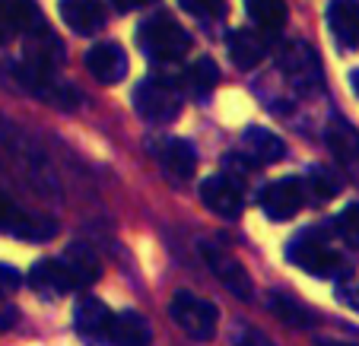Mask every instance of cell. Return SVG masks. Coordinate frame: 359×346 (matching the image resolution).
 Listing matches in <instances>:
<instances>
[{
  "mask_svg": "<svg viewBox=\"0 0 359 346\" xmlns=\"http://www.w3.org/2000/svg\"><path fill=\"white\" fill-rule=\"evenodd\" d=\"M137 41L153 61H182L191 51V35L172 20L169 13H156L140 22L137 29Z\"/></svg>",
  "mask_w": 359,
  "mask_h": 346,
  "instance_id": "1",
  "label": "cell"
},
{
  "mask_svg": "<svg viewBox=\"0 0 359 346\" xmlns=\"http://www.w3.org/2000/svg\"><path fill=\"white\" fill-rule=\"evenodd\" d=\"M134 109L140 111L143 121L149 124H169L182 111V95L172 86V80H140L134 89Z\"/></svg>",
  "mask_w": 359,
  "mask_h": 346,
  "instance_id": "2",
  "label": "cell"
},
{
  "mask_svg": "<svg viewBox=\"0 0 359 346\" xmlns=\"http://www.w3.org/2000/svg\"><path fill=\"white\" fill-rule=\"evenodd\" d=\"M169 314L191 340L207 343V340H213V333H217V321H219L217 305L207 302V299H201V296H194V292H188V289L175 292Z\"/></svg>",
  "mask_w": 359,
  "mask_h": 346,
  "instance_id": "3",
  "label": "cell"
},
{
  "mask_svg": "<svg viewBox=\"0 0 359 346\" xmlns=\"http://www.w3.org/2000/svg\"><path fill=\"white\" fill-rule=\"evenodd\" d=\"M201 258L207 261L210 273L232 292V296H238L242 302L251 299V289H255V286H251L248 270H245V267L238 264L229 251H226L223 244H219V242H201Z\"/></svg>",
  "mask_w": 359,
  "mask_h": 346,
  "instance_id": "4",
  "label": "cell"
},
{
  "mask_svg": "<svg viewBox=\"0 0 359 346\" xmlns=\"http://www.w3.org/2000/svg\"><path fill=\"white\" fill-rule=\"evenodd\" d=\"M290 261L296 267H302L305 273L312 277H334L340 270V254L334 248H327L321 238L315 235H299L296 242L290 244Z\"/></svg>",
  "mask_w": 359,
  "mask_h": 346,
  "instance_id": "5",
  "label": "cell"
},
{
  "mask_svg": "<svg viewBox=\"0 0 359 346\" xmlns=\"http://www.w3.org/2000/svg\"><path fill=\"white\" fill-rule=\"evenodd\" d=\"M302 204H305V184L299 178H280V181H271L261 191V207H264V213L273 223L292 219L302 210Z\"/></svg>",
  "mask_w": 359,
  "mask_h": 346,
  "instance_id": "6",
  "label": "cell"
},
{
  "mask_svg": "<svg viewBox=\"0 0 359 346\" xmlns=\"http://www.w3.org/2000/svg\"><path fill=\"white\" fill-rule=\"evenodd\" d=\"M0 232H13L22 242H48V238L57 232V226L45 216H32V213H22L13 200L0 197Z\"/></svg>",
  "mask_w": 359,
  "mask_h": 346,
  "instance_id": "7",
  "label": "cell"
},
{
  "mask_svg": "<svg viewBox=\"0 0 359 346\" xmlns=\"http://www.w3.org/2000/svg\"><path fill=\"white\" fill-rule=\"evenodd\" d=\"M111 318L115 314L109 312V305L99 299H83L74 312V327L89 346H105L111 333Z\"/></svg>",
  "mask_w": 359,
  "mask_h": 346,
  "instance_id": "8",
  "label": "cell"
},
{
  "mask_svg": "<svg viewBox=\"0 0 359 346\" xmlns=\"http://www.w3.org/2000/svg\"><path fill=\"white\" fill-rule=\"evenodd\" d=\"M201 200L207 204V210H213L217 216L226 219H236L242 213V188H238L236 178H226V175H213L201 184Z\"/></svg>",
  "mask_w": 359,
  "mask_h": 346,
  "instance_id": "9",
  "label": "cell"
},
{
  "mask_svg": "<svg viewBox=\"0 0 359 346\" xmlns=\"http://www.w3.org/2000/svg\"><path fill=\"white\" fill-rule=\"evenodd\" d=\"M29 286L39 292L41 299H64L70 289H76L70 270L61 261H39V264L29 270Z\"/></svg>",
  "mask_w": 359,
  "mask_h": 346,
  "instance_id": "10",
  "label": "cell"
},
{
  "mask_svg": "<svg viewBox=\"0 0 359 346\" xmlns=\"http://www.w3.org/2000/svg\"><path fill=\"white\" fill-rule=\"evenodd\" d=\"M86 70L99 83H118L128 70V57H124L121 45L115 41H99L86 51Z\"/></svg>",
  "mask_w": 359,
  "mask_h": 346,
  "instance_id": "11",
  "label": "cell"
},
{
  "mask_svg": "<svg viewBox=\"0 0 359 346\" xmlns=\"http://www.w3.org/2000/svg\"><path fill=\"white\" fill-rule=\"evenodd\" d=\"M327 29L340 48L359 45V0H327Z\"/></svg>",
  "mask_w": 359,
  "mask_h": 346,
  "instance_id": "12",
  "label": "cell"
},
{
  "mask_svg": "<svg viewBox=\"0 0 359 346\" xmlns=\"http://www.w3.org/2000/svg\"><path fill=\"white\" fill-rule=\"evenodd\" d=\"M57 10H61V20L80 35H93L105 26V7L99 0H61Z\"/></svg>",
  "mask_w": 359,
  "mask_h": 346,
  "instance_id": "13",
  "label": "cell"
},
{
  "mask_svg": "<svg viewBox=\"0 0 359 346\" xmlns=\"http://www.w3.org/2000/svg\"><path fill=\"white\" fill-rule=\"evenodd\" d=\"M280 67H283V74L290 76L299 89H309V86H318L321 83L318 57H315L312 48H305V45H290V51H286Z\"/></svg>",
  "mask_w": 359,
  "mask_h": 346,
  "instance_id": "14",
  "label": "cell"
},
{
  "mask_svg": "<svg viewBox=\"0 0 359 346\" xmlns=\"http://www.w3.org/2000/svg\"><path fill=\"white\" fill-rule=\"evenodd\" d=\"M159 162L178 181H188L197 172V153L188 140H165L159 143Z\"/></svg>",
  "mask_w": 359,
  "mask_h": 346,
  "instance_id": "15",
  "label": "cell"
},
{
  "mask_svg": "<svg viewBox=\"0 0 359 346\" xmlns=\"http://www.w3.org/2000/svg\"><path fill=\"white\" fill-rule=\"evenodd\" d=\"M245 153H248V159L255 165H271L286 156V143L273 130L251 127V130H245Z\"/></svg>",
  "mask_w": 359,
  "mask_h": 346,
  "instance_id": "16",
  "label": "cell"
},
{
  "mask_svg": "<svg viewBox=\"0 0 359 346\" xmlns=\"http://www.w3.org/2000/svg\"><path fill=\"white\" fill-rule=\"evenodd\" d=\"M226 48H229V57L238 70H255L267 55L261 35H255L251 29H236V32L229 35V45Z\"/></svg>",
  "mask_w": 359,
  "mask_h": 346,
  "instance_id": "17",
  "label": "cell"
},
{
  "mask_svg": "<svg viewBox=\"0 0 359 346\" xmlns=\"http://www.w3.org/2000/svg\"><path fill=\"white\" fill-rule=\"evenodd\" d=\"M111 346H147L149 343V324L143 321V314L137 312H121L111 318Z\"/></svg>",
  "mask_w": 359,
  "mask_h": 346,
  "instance_id": "18",
  "label": "cell"
},
{
  "mask_svg": "<svg viewBox=\"0 0 359 346\" xmlns=\"http://www.w3.org/2000/svg\"><path fill=\"white\" fill-rule=\"evenodd\" d=\"M61 264L70 270V277H74L76 286H93L95 279H99V258L93 254V248L89 244H70L67 251H64Z\"/></svg>",
  "mask_w": 359,
  "mask_h": 346,
  "instance_id": "19",
  "label": "cell"
},
{
  "mask_svg": "<svg viewBox=\"0 0 359 346\" xmlns=\"http://www.w3.org/2000/svg\"><path fill=\"white\" fill-rule=\"evenodd\" d=\"M248 20L264 32H280L286 26V0H245Z\"/></svg>",
  "mask_w": 359,
  "mask_h": 346,
  "instance_id": "20",
  "label": "cell"
},
{
  "mask_svg": "<svg viewBox=\"0 0 359 346\" xmlns=\"http://www.w3.org/2000/svg\"><path fill=\"white\" fill-rule=\"evenodd\" d=\"M217 83H219V67L210 57H201V61L184 67V89H188L194 99H207Z\"/></svg>",
  "mask_w": 359,
  "mask_h": 346,
  "instance_id": "21",
  "label": "cell"
},
{
  "mask_svg": "<svg viewBox=\"0 0 359 346\" xmlns=\"http://www.w3.org/2000/svg\"><path fill=\"white\" fill-rule=\"evenodd\" d=\"M267 305H271V312L277 314L283 324L296 327V331H309V327H315V314L309 312L305 305H299L296 299L283 296V292H273L271 299H267Z\"/></svg>",
  "mask_w": 359,
  "mask_h": 346,
  "instance_id": "22",
  "label": "cell"
},
{
  "mask_svg": "<svg viewBox=\"0 0 359 346\" xmlns=\"http://www.w3.org/2000/svg\"><path fill=\"white\" fill-rule=\"evenodd\" d=\"M305 188H309V194H312L315 200H331V197L340 194L337 175H334L331 169H325V165H315V169L309 172V181H305Z\"/></svg>",
  "mask_w": 359,
  "mask_h": 346,
  "instance_id": "23",
  "label": "cell"
},
{
  "mask_svg": "<svg viewBox=\"0 0 359 346\" xmlns=\"http://www.w3.org/2000/svg\"><path fill=\"white\" fill-rule=\"evenodd\" d=\"M327 137H331V140H327V143H331V150L337 153L340 159H346V162H350V159L359 153V137L353 134L346 124H331Z\"/></svg>",
  "mask_w": 359,
  "mask_h": 346,
  "instance_id": "24",
  "label": "cell"
},
{
  "mask_svg": "<svg viewBox=\"0 0 359 346\" xmlns=\"http://www.w3.org/2000/svg\"><path fill=\"white\" fill-rule=\"evenodd\" d=\"M178 7L197 20H219L226 10V0H178Z\"/></svg>",
  "mask_w": 359,
  "mask_h": 346,
  "instance_id": "25",
  "label": "cell"
},
{
  "mask_svg": "<svg viewBox=\"0 0 359 346\" xmlns=\"http://www.w3.org/2000/svg\"><path fill=\"white\" fill-rule=\"evenodd\" d=\"M337 229L346 242H353L359 248V204H350L344 213L337 216Z\"/></svg>",
  "mask_w": 359,
  "mask_h": 346,
  "instance_id": "26",
  "label": "cell"
},
{
  "mask_svg": "<svg viewBox=\"0 0 359 346\" xmlns=\"http://www.w3.org/2000/svg\"><path fill=\"white\" fill-rule=\"evenodd\" d=\"M20 32V20H16L13 7H10V0H0V48L10 45Z\"/></svg>",
  "mask_w": 359,
  "mask_h": 346,
  "instance_id": "27",
  "label": "cell"
},
{
  "mask_svg": "<svg viewBox=\"0 0 359 346\" xmlns=\"http://www.w3.org/2000/svg\"><path fill=\"white\" fill-rule=\"evenodd\" d=\"M16 286H20V273L10 264H0V299L10 296V292H16Z\"/></svg>",
  "mask_w": 359,
  "mask_h": 346,
  "instance_id": "28",
  "label": "cell"
},
{
  "mask_svg": "<svg viewBox=\"0 0 359 346\" xmlns=\"http://www.w3.org/2000/svg\"><path fill=\"white\" fill-rule=\"evenodd\" d=\"M236 343H238V346H271L258 331H251V327H242V331H238V340H236Z\"/></svg>",
  "mask_w": 359,
  "mask_h": 346,
  "instance_id": "29",
  "label": "cell"
},
{
  "mask_svg": "<svg viewBox=\"0 0 359 346\" xmlns=\"http://www.w3.org/2000/svg\"><path fill=\"white\" fill-rule=\"evenodd\" d=\"M111 4H115L121 13H128V10H137V7H149L153 0H111Z\"/></svg>",
  "mask_w": 359,
  "mask_h": 346,
  "instance_id": "30",
  "label": "cell"
},
{
  "mask_svg": "<svg viewBox=\"0 0 359 346\" xmlns=\"http://www.w3.org/2000/svg\"><path fill=\"white\" fill-rule=\"evenodd\" d=\"M16 321V308H7V312H0V327H13Z\"/></svg>",
  "mask_w": 359,
  "mask_h": 346,
  "instance_id": "31",
  "label": "cell"
},
{
  "mask_svg": "<svg viewBox=\"0 0 359 346\" xmlns=\"http://www.w3.org/2000/svg\"><path fill=\"white\" fill-rule=\"evenodd\" d=\"M353 89H356V95H359V74H353Z\"/></svg>",
  "mask_w": 359,
  "mask_h": 346,
  "instance_id": "32",
  "label": "cell"
},
{
  "mask_svg": "<svg viewBox=\"0 0 359 346\" xmlns=\"http://www.w3.org/2000/svg\"><path fill=\"white\" fill-rule=\"evenodd\" d=\"M327 346H353V343H327Z\"/></svg>",
  "mask_w": 359,
  "mask_h": 346,
  "instance_id": "33",
  "label": "cell"
}]
</instances>
